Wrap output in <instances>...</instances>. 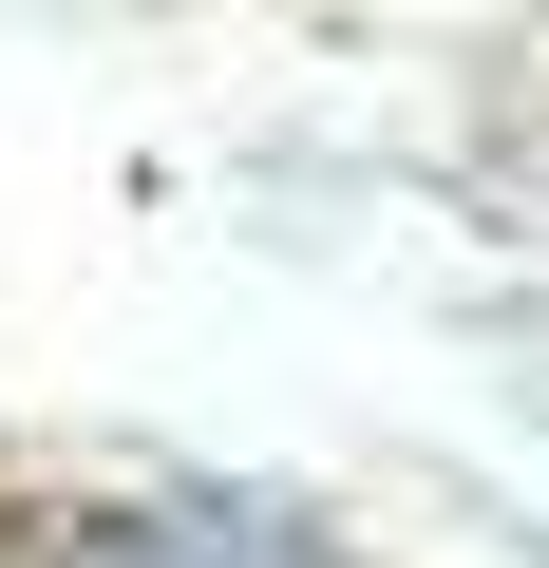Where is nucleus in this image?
I'll return each instance as SVG.
<instances>
[{"instance_id":"nucleus-1","label":"nucleus","mask_w":549,"mask_h":568,"mask_svg":"<svg viewBox=\"0 0 549 568\" xmlns=\"http://www.w3.org/2000/svg\"><path fill=\"white\" fill-rule=\"evenodd\" d=\"M114 568H285V549H265V530H209V511H171V530H133Z\"/></svg>"}]
</instances>
